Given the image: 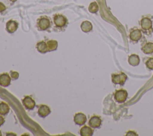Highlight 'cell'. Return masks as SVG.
<instances>
[{
  "label": "cell",
  "instance_id": "obj_17",
  "mask_svg": "<svg viewBox=\"0 0 153 136\" xmlns=\"http://www.w3.org/2000/svg\"><path fill=\"white\" fill-rule=\"evenodd\" d=\"M143 53L146 54H150L153 53V43H147L142 48Z\"/></svg>",
  "mask_w": 153,
  "mask_h": 136
},
{
  "label": "cell",
  "instance_id": "obj_7",
  "mask_svg": "<svg viewBox=\"0 0 153 136\" xmlns=\"http://www.w3.org/2000/svg\"><path fill=\"white\" fill-rule=\"evenodd\" d=\"M102 123V120L99 117L97 116H94L91 117L88 122L89 125L93 128H97L100 127Z\"/></svg>",
  "mask_w": 153,
  "mask_h": 136
},
{
  "label": "cell",
  "instance_id": "obj_24",
  "mask_svg": "<svg viewBox=\"0 0 153 136\" xmlns=\"http://www.w3.org/2000/svg\"><path fill=\"white\" fill-rule=\"evenodd\" d=\"M4 123V119L0 116V126H1Z\"/></svg>",
  "mask_w": 153,
  "mask_h": 136
},
{
  "label": "cell",
  "instance_id": "obj_18",
  "mask_svg": "<svg viewBox=\"0 0 153 136\" xmlns=\"http://www.w3.org/2000/svg\"><path fill=\"white\" fill-rule=\"evenodd\" d=\"M10 110V108L8 105L5 102L0 103V114L1 115H5L7 114Z\"/></svg>",
  "mask_w": 153,
  "mask_h": 136
},
{
  "label": "cell",
  "instance_id": "obj_2",
  "mask_svg": "<svg viewBox=\"0 0 153 136\" xmlns=\"http://www.w3.org/2000/svg\"><path fill=\"white\" fill-rule=\"evenodd\" d=\"M127 92L126 90L124 89H121V90H118L116 91L114 98L115 99L120 103L124 102L127 97Z\"/></svg>",
  "mask_w": 153,
  "mask_h": 136
},
{
  "label": "cell",
  "instance_id": "obj_27",
  "mask_svg": "<svg viewBox=\"0 0 153 136\" xmlns=\"http://www.w3.org/2000/svg\"><path fill=\"white\" fill-rule=\"evenodd\" d=\"M1 135H2V134H1V131H0V136H1Z\"/></svg>",
  "mask_w": 153,
  "mask_h": 136
},
{
  "label": "cell",
  "instance_id": "obj_25",
  "mask_svg": "<svg viewBox=\"0 0 153 136\" xmlns=\"http://www.w3.org/2000/svg\"><path fill=\"white\" fill-rule=\"evenodd\" d=\"M129 132H130L131 134L127 132V134H126V135H137V134H135V132H133V131H129Z\"/></svg>",
  "mask_w": 153,
  "mask_h": 136
},
{
  "label": "cell",
  "instance_id": "obj_14",
  "mask_svg": "<svg viewBox=\"0 0 153 136\" xmlns=\"http://www.w3.org/2000/svg\"><path fill=\"white\" fill-rule=\"evenodd\" d=\"M93 131L91 128L84 126L80 129V135L81 136H91L93 135Z\"/></svg>",
  "mask_w": 153,
  "mask_h": 136
},
{
  "label": "cell",
  "instance_id": "obj_12",
  "mask_svg": "<svg viewBox=\"0 0 153 136\" xmlns=\"http://www.w3.org/2000/svg\"><path fill=\"white\" fill-rule=\"evenodd\" d=\"M142 37L140 30L136 29L132 31L130 34V38L133 41H138Z\"/></svg>",
  "mask_w": 153,
  "mask_h": 136
},
{
  "label": "cell",
  "instance_id": "obj_1",
  "mask_svg": "<svg viewBox=\"0 0 153 136\" xmlns=\"http://www.w3.org/2000/svg\"><path fill=\"white\" fill-rule=\"evenodd\" d=\"M127 75L121 72L120 74H113L112 75V81L115 84L123 85L127 80Z\"/></svg>",
  "mask_w": 153,
  "mask_h": 136
},
{
  "label": "cell",
  "instance_id": "obj_13",
  "mask_svg": "<svg viewBox=\"0 0 153 136\" xmlns=\"http://www.w3.org/2000/svg\"><path fill=\"white\" fill-rule=\"evenodd\" d=\"M128 62L129 64H130L131 66H137L139 64L140 62V59L139 56L136 55H131L128 57Z\"/></svg>",
  "mask_w": 153,
  "mask_h": 136
},
{
  "label": "cell",
  "instance_id": "obj_26",
  "mask_svg": "<svg viewBox=\"0 0 153 136\" xmlns=\"http://www.w3.org/2000/svg\"><path fill=\"white\" fill-rule=\"evenodd\" d=\"M10 1H11V2H15V1H16L17 0H10Z\"/></svg>",
  "mask_w": 153,
  "mask_h": 136
},
{
  "label": "cell",
  "instance_id": "obj_3",
  "mask_svg": "<svg viewBox=\"0 0 153 136\" xmlns=\"http://www.w3.org/2000/svg\"><path fill=\"white\" fill-rule=\"evenodd\" d=\"M66 18L61 14H57L54 17V23L57 27H63L66 25Z\"/></svg>",
  "mask_w": 153,
  "mask_h": 136
},
{
  "label": "cell",
  "instance_id": "obj_11",
  "mask_svg": "<svg viewBox=\"0 0 153 136\" xmlns=\"http://www.w3.org/2000/svg\"><path fill=\"white\" fill-rule=\"evenodd\" d=\"M50 108L46 105H41L38 111V113L40 117H45L50 113Z\"/></svg>",
  "mask_w": 153,
  "mask_h": 136
},
{
  "label": "cell",
  "instance_id": "obj_5",
  "mask_svg": "<svg viewBox=\"0 0 153 136\" xmlns=\"http://www.w3.org/2000/svg\"><path fill=\"white\" fill-rule=\"evenodd\" d=\"M87 120V117L85 115L82 113H78L75 114L74 117V122L78 125H82L85 123Z\"/></svg>",
  "mask_w": 153,
  "mask_h": 136
},
{
  "label": "cell",
  "instance_id": "obj_20",
  "mask_svg": "<svg viewBox=\"0 0 153 136\" xmlns=\"http://www.w3.org/2000/svg\"><path fill=\"white\" fill-rule=\"evenodd\" d=\"M99 10V6L96 2H91L88 7V11L91 13H96Z\"/></svg>",
  "mask_w": 153,
  "mask_h": 136
},
{
  "label": "cell",
  "instance_id": "obj_22",
  "mask_svg": "<svg viewBox=\"0 0 153 136\" xmlns=\"http://www.w3.org/2000/svg\"><path fill=\"white\" fill-rule=\"evenodd\" d=\"M10 75L12 79L16 80L19 77V73L16 71H11L10 72Z\"/></svg>",
  "mask_w": 153,
  "mask_h": 136
},
{
  "label": "cell",
  "instance_id": "obj_10",
  "mask_svg": "<svg viewBox=\"0 0 153 136\" xmlns=\"http://www.w3.org/2000/svg\"><path fill=\"white\" fill-rule=\"evenodd\" d=\"M18 28V23L14 20H9L6 25L7 31L9 33H14Z\"/></svg>",
  "mask_w": 153,
  "mask_h": 136
},
{
  "label": "cell",
  "instance_id": "obj_16",
  "mask_svg": "<svg viewBox=\"0 0 153 136\" xmlns=\"http://www.w3.org/2000/svg\"><path fill=\"white\" fill-rule=\"evenodd\" d=\"M92 25L88 21H84L81 25V30L84 32H88L92 29Z\"/></svg>",
  "mask_w": 153,
  "mask_h": 136
},
{
  "label": "cell",
  "instance_id": "obj_8",
  "mask_svg": "<svg viewBox=\"0 0 153 136\" xmlns=\"http://www.w3.org/2000/svg\"><path fill=\"white\" fill-rule=\"evenodd\" d=\"M38 25L41 30H45L50 27V22L48 19L46 17H42L38 20Z\"/></svg>",
  "mask_w": 153,
  "mask_h": 136
},
{
  "label": "cell",
  "instance_id": "obj_19",
  "mask_svg": "<svg viewBox=\"0 0 153 136\" xmlns=\"http://www.w3.org/2000/svg\"><path fill=\"white\" fill-rule=\"evenodd\" d=\"M47 47L48 51L51 52L56 50L57 47V42L56 40H50L47 42Z\"/></svg>",
  "mask_w": 153,
  "mask_h": 136
},
{
  "label": "cell",
  "instance_id": "obj_23",
  "mask_svg": "<svg viewBox=\"0 0 153 136\" xmlns=\"http://www.w3.org/2000/svg\"><path fill=\"white\" fill-rule=\"evenodd\" d=\"M5 8H6V7H5V5L3 3L0 2V13L4 11L5 10Z\"/></svg>",
  "mask_w": 153,
  "mask_h": 136
},
{
  "label": "cell",
  "instance_id": "obj_6",
  "mask_svg": "<svg viewBox=\"0 0 153 136\" xmlns=\"http://www.w3.org/2000/svg\"><path fill=\"white\" fill-rule=\"evenodd\" d=\"M11 78L7 73H3L0 75V85L3 87H7L10 85Z\"/></svg>",
  "mask_w": 153,
  "mask_h": 136
},
{
  "label": "cell",
  "instance_id": "obj_21",
  "mask_svg": "<svg viewBox=\"0 0 153 136\" xmlns=\"http://www.w3.org/2000/svg\"><path fill=\"white\" fill-rule=\"evenodd\" d=\"M146 65L149 69L153 70V58H149L146 62Z\"/></svg>",
  "mask_w": 153,
  "mask_h": 136
},
{
  "label": "cell",
  "instance_id": "obj_4",
  "mask_svg": "<svg viewBox=\"0 0 153 136\" xmlns=\"http://www.w3.org/2000/svg\"><path fill=\"white\" fill-rule=\"evenodd\" d=\"M23 104L28 110H32L35 106V101L30 96H27L23 99Z\"/></svg>",
  "mask_w": 153,
  "mask_h": 136
},
{
  "label": "cell",
  "instance_id": "obj_9",
  "mask_svg": "<svg viewBox=\"0 0 153 136\" xmlns=\"http://www.w3.org/2000/svg\"><path fill=\"white\" fill-rule=\"evenodd\" d=\"M140 25L143 30L147 31L152 28V22L150 19L148 17H144L141 20Z\"/></svg>",
  "mask_w": 153,
  "mask_h": 136
},
{
  "label": "cell",
  "instance_id": "obj_15",
  "mask_svg": "<svg viewBox=\"0 0 153 136\" xmlns=\"http://www.w3.org/2000/svg\"><path fill=\"white\" fill-rule=\"evenodd\" d=\"M36 49L39 52L42 53H46L48 51L47 44L44 41H41L38 43L36 44Z\"/></svg>",
  "mask_w": 153,
  "mask_h": 136
}]
</instances>
